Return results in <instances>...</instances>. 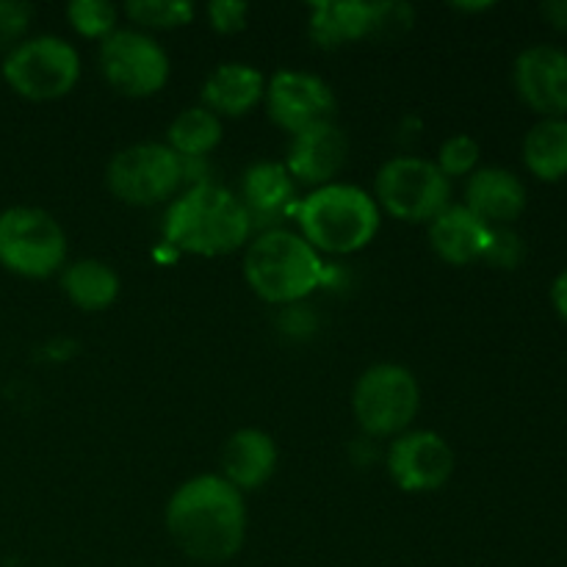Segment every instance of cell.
<instances>
[{
  "instance_id": "cell-1",
  "label": "cell",
  "mask_w": 567,
  "mask_h": 567,
  "mask_svg": "<svg viewBox=\"0 0 567 567\" xmlns=\"http://www.w3.org/2000/svg\"><path fill=\"white\" fill-rule=\"evenodd\" d=\"M164 524L172 543L194 563H230L247 540L244 493L219 474H199L172 493Z\"/></svg>"
},
{
  "instance_id": "cell-2",
  "label": "cell",
  "mask_w": 567,
  "mask_h": 567,
  "mask_svg": "<svg viewBox=\"0 0 567 567\" xmlns=\"http://www.w3.org/2000/svg\"><path fill=\"white\" fill-rule=\"evenodd\" d=\"M252 216L241 199L216 183H194L177 194L164 216V241L199 258H221L247 247Z\"/></svg>"
},
{
  "instance_id": "cell-3",
  "label": "cell",
  "mask_w": 567,
  "mask_h": 567,
  "mask_svg": "<svg viewBox=\"0 0 567 567\" xmlns=\"http://www.w3.org/2000/svg\"><path fill=\"white\" fill-rule=\"evenodd\" d=\"M382 210L365 188L330 183L297 203L299 236L319 255H352L369 247L380 233Z\"/></svg>"
},
{
  "instance_id": "cell-4",
  "label": "cell",
  "mask_w": 567,
  "mask_h": 567,
  "mask_svg": "<svg viewBox=\"0 0 567 567\" xmlns=\"http://www.w3.org/2000/svg\"><path fill=\"white\" fill-rule=\"evenodd\" d=\"M324 260L299 233L271 227L249 238L244 252V280L264 302H302L324 282Z\"/></svg>"
},
{
  "instance_id": "cell-5",
  "label": "cell",
  "mask_w": 567,
  "mask_h": 567,
  "mask_svg": "<svg viewBox=\"0 0 567 567\" xmlns=\"http://www.w3.org/2000/svg\"><path fill=\"white\" fill-rule=\"evenodd\" d=\"M421 410V385L399 363H377L358 377L352 413L369 437H399L410 430Z\"/></svg>"
},
{
  "instance_id": "cell-6",
  "label": "cell",
  "mask_w": 567,
  "mask_h": 567,
  "mask_svg": "<svg viewBox=\"0 0 567 567\" xmlns=\"http://www.w3.org/2000/svg\"><path fill=\"white\" fill-rule=\"evenodd\" d=\"M0 266L25 280H44L66 266V233L42 208L14 205L0 214Z\"/></svg>"
},
{
  "instance_id": "cell-7",
  "label": "cell",
  "mask_w": 567,
  "mask_h": 567,
  "mask_svg": "<svg viewBox=\"0 0 567 567\" xmlns=\"http://www.w3.org/2000/svg\"><path fill=\"white\" fill-rule=\"evenodd\" d=\"M377 208L399 221H426L452 205V181L435 161L419 155H399L385 161L374 177Z\"/></svg>"
},
{
  "instance_id": "cell-8",
  "label": "cell",
  "mask_w": 567,
  "mask_h": 567,
  "mask_svg": "<svg viewBox=\"0 0 567 567\" xmlns=\"http://www.w3.org/2000/svg\"><path fill=\"white\" fill-rule=\"evenodd\" d=\"M0 72L14 94L33 103H48L75 89L81 78V55L66 39L42 33L11 48Z\"/></svg>"
},
{
  "instance_id": "cell-9",
  "label": "cell",
  "mask_w": 567,
  "mask_h": 567,
  "mask_svg": "<svg viewBox=\"0 0 567 567\" xmlns=\"http://www.w3.org/2000/svg\"><path fill=\"white\" fill-rule=\"evenodd\" d=\"M105 186L125 205L150 208L175 197L183 186V158L161 142L131 144L109 161Z\"/></svg>"
},
{
  "instance_id": "cell-10",
  "label": "cell",
  "mask_w": 567,
  "mask_h": 567,
  "mask_svg": "<svg viewBox=\"0 0 567 567\" xmlns=\"http://www.w3.org/2000/svg\"><path fill=\"white\" fill-rule=\"evenodd\" d=\"M100 72L114 92L125 97H153L169 81V55L144 31L116 28L100 42Z\"/></svg>"
},
{
  "instance_id": "cell-11",
  "label": "cell",
  "mask_w": 567,
  "mask_h": 567,
  "mask_svg": "<svg viewBox=\"0 0 567 567\" xmlns=\"http://www.w3.org/2000/svg\"><path fill=\"white\" fill-rule=\"evenodd\" d=\"M388 476L404 493H435L454 474V449L432 430H413L393 437L385 454Z\"/></svg>"
},
{
  "instance_id": "cell-12",
  "label": "cell",
  "mask_w": 567,
  "mask_h": 567,
  "mask_svg": "<svg viewBox=\"0 0 567 567\" xmlns=\"http://www.w3.org/2000/svg\"><path fill=\"white\" fill-rule=\"evenodd\" d=\"M266 114L280 131L293 133L316 125V122L332 120L336 111V94L330 83L319 75L297 70H282L266 81Z\"/></svg>"
},
{
  "instance_id": "cell-13",
  "label": "cell",
  "mask_w": 567,
  "mask_h": 567,
  "mask_svg": "<svg viewBox=\"0 0 567 567\" xmlns=\"http://www.w3.org/2000/svg\"><path fill=\"white\" fill-rule=\"evenodd\" d=\"M515 92L532 111L548 116L567 114V53L554 44H535L515 59Z\"/></svg>"
},
{
  "instance_id": "cell-14",
  "label": "cell",
  "mask_w": 567,
  "mask_h": 567,
  "mask_svg": "<svg viewBox=\"0 0 567 567\" xmlns=\"http://www.w3.org/2000/svg\"><path fill=\"white\" fill-rule=\"evenodd\" d=\"M349 161V138L332 120L316 122L293 133L288 144L286 169L305 186H330Z\"/></svg>"
},
{
  "instance_id": "cell-15",
  "label": "cell",
  "mask_w": 567,
  "mask_h": 567,
  "mask_svg": "<svg viewBox=\"0 0 567 567\" xmlns=\"http://www.w3.org/2000/svg\"><path fill=\"white\" fill-rule=\"evenodd\" d=\"M277 460H280V452H277L275 437L247 426V430L233 432L221 446L219 476L238 493L258 491L275 476Z\"/></svg>"
},
{
  "instance_id": "cell-16",
  "label": "cell",
  "mask_w": 567,
  "mask_h": 567,
  "mask_svg": "<svg viewBox=\"0 0 567 567\" xmlns=\"http://www.w3.org/2000/svg\"><path fill=\"white\" fill-rule=\"evenodd\" d=\"M465 208L491 227H507L526 210V186L515 172L482 166L465 183Z\"/></svg>"
},
{
  "instance_id": "cell-17",
  "label": "cell",
  "mask_w": 567,
  "mask_h": 567,
  "mask_svg": "<svg viewBox=\"0 0 567 567\" xmlns=\"http://www.w3.org/2000/svg\"><path fill=\"white\" fill-rule=\"evenodd\" d=\"M491 233L493 227L465 205H449L430 221V247L449 266H471L485 258Z\"/></svg>"
},
{
  "instance_id": "cell-18",
  "label": "cell",
  "mask_w": 567,
  "mask_h": 567,
  "mask_svg": "<svg viewBox=\"0 0 567 567\" xmlns=\"http://www.w3.org/2000/svg\"><path fill=\"white\" fill-rule=\"evenodd\" d=\"M266 78L244 61L219 64L203 83V109L221 116H247L264 103Z\"/></svg>"
},
{
  "instance_id": "cell-19",
  "label": "cell",
  "mask_w": 567,
  "mask_h": 567,
  "mask_svg": "<svg viewBox=\"0 0 567 567\" xmlns=\"http://www.w3.org/2000/svg\"><path fill=\"white\" fill-rule=\"evenodd\" d=\"M310 39L319 48L336 50L371 37V3L360 0H327L310 9Z\"/></svg>"
},
{
  "instance_id": "cell-20",
  "label": "cell",
  "mask_w": 567,
  "mask_h": 567,
  "mask_svg": "<svg viewBox=\"0 0 567 567\" xmlns=\"http://www.w3.org/2000/svg\"><path fill=\"white\" fill-rule=\"evenodd\" d=\"M293 194H297V181L286 169V164L260 161L244 172L241 197L238 199L252 216L255 225V216H280L288 205H293Z\"/></svg>"
},
{
  "instance_id": "cell-21",
  "label": "cell",
  "mask_w": 567,
  "mask_h": 567,
  "mask_svg": "<svg viewBox=\"0 0 567 567\" xmlns=\"http://www.w3.org/2000/svg\"><path fill=\"white\" fill-rule=\"evenodd\" d=\"M61 288L66 299L83 313H100L111 308L120 297V275L105 260L83 258L64 266L61 271Z\"/></svg>"
},
{
  "instance_id": "cell-22",
  "label": "cell",
  "mask_w": 567,
  "mask_h": 567,
  "mask_svg": "<svg viewBox=\"0 0 567 567\" xmlns=\"http://www.w3.org/2000/svg\"><path fill=\"white\" fill-rule=\"evenodd\" d=\"M524 164L537 181L557 183L567 177V120L548 116L529 127L524 138Z\"/></svg>"
},
{
  "instance_id": "cell-23",
  "label": "cell",
  "mask_w": 567,
  "mask_h": 567,
  "mask_svg": "<svg viewBox=\"0 0 567 567\" xmlns=\"http://www.w3.org/2000/svg\"><path fill=\"white\" fill-rule=\"evenodd\" d=\"M221 120L203 105L183 109L166 127V147L183 161H203L219 147Z\"/></svg>"
},
{
  "instance_id": "cell-24",
  "label": "cell",
  "mask_w": 567,
  "mask_h": 567,
  "mask_svg": "<svg viewBox=\"0 0 567 567\" xmlns=\"http://www.w3.org/2000/svg\"><path fill=\"white\" fill-rule=\"evenodd\" d=\"M122 11L127 20L136 22L138 28H150V31L183 28L197 14L192 0H127Z\"/></svg>"
},
{
  "instance_id": "cell-25",
  "label": "cell",
  "mask_w": 567,
  "mask_h": 567,
  "mask_svg": "<svg viewBox=\"0 0 567 567\" xmlns=\"http://www.w3.org/2000/svg\"><path fill=\"white\" fill-rule=\"evenodd\" d=\"M66 20L83 39H109L116 31V6L109 0H72Z\"/></svg>"
},
{
  "instance_id": "cell-26",
  "label": "cell",
  "mask_w": 567,
  "mask_h": 567,
  "mask_svg": "<svg viewBox=\"0 0 567 567\" xmlns=\"http://www.w3.org/2000/svg\"><path fill=\"white\" fill-rule=\"evenodd\" d=\"M480 142H476L474 136H468V133H454V136H449L446 142L441 144V150H437L435 166L449 177V181H454V177L474 175L476 166H480Z\"/></svg>"
},
{
  "instance_id": "cell-27",
  "label": "cell",
  "mask_w": 567,
  "mask_h": 567,
  "mask_svg": "<svg viewBox=\"0 0 567 567\" xmlns=\"http://www.w3.org/2000/svg\"><path fill=\"white\" fill-rule=\"evenodd\" d=\"M415 22L408 3H371V37H399L410 31Z\"/></svg>"
},
{
  "instance_id": "cell-28",
  "label": "cell",
  "mask_w": 567,
  "mask_h": 567,
  "mask_svg": "<svg viewBox=\"0 0 567 567\" xmlns=\"http://www.w3.org/2000/svg\"><path fill=\"white\" fill-rule=\"evenodd\" d=\"M33 20V6L22 0H0V48H17Z\"/></svg>"
},
{
  "instance_id": "cell-29",
  "label": "cell",
  "mask_w": 567,
  "mask_h": 567,
  "mask_svg": "<svg viewBox=\"0 0 567 567\" xmlns=\"http://www.w3.org/2000/svg\"><path fill=\"white\" fill-rule=\"evenodd\" d=\"M482 260L498 266V269H515L524 260V241L507 227H493L491 244H487Z\"/></svg>"
},
{
  "instance_id": "cell-30",
  "label": "cell",
  "mask_w": 567,
  "mask_h": 567,
  "mask_svg": "<svg viewBox=\"0 0 567 567\" xmlns=\"http://www.w3.org/2000/svg\"><path fill=\"white\" fill-rule=\"evenodd\" d=\"M249 3L244 0H210L208 3V22L216 33H238L247 28Z\"/></svg>"
},
{
  "instance_id": "cell-31",
  "label": "cell",
  "mask_w": 567,
  "mask_h": 567,
  "mask_svg": "<svg viewBox=\"0 0 567 567\" xmlns=\"http://www.w3.org/2000/svg\"><path fill=\"white\" fill-rule=\"evenodd\" d=\"M551 305L559 313V319L567 321V269L551 282Z\"/></svg>"
},
{
  "instance_id": "cell-32",
  "label": "cell",
  "mask_w": 567,
  "mask_h": 567,
  "mask_svg": "<svg viewBox=\"0 0 567 567\" xmlns=\"http://www.w3.org/2000/svg\"><path fill=\"white\" fill-rule=\"evenodd\" d=\"M543 17H546L554 28H559V31H567V0L543 3Z\"/></svg>"
},
{
  "instance_id": "cell-33",
  "label": "cell",
  "mask_w": 567,
  "mask_h": 567,
  "mask_svg": "<svg viewBox=\"0 0 567 567\" xmlns=\"http://www.w3.org/2000/svg\"><path fill=\"white\" fill-rule=\"evenodd\" d=\"M454 9H457V11H485V9H491V3H474V6L457 3V6H454Z\"/></svg>"
}]
</instances>
